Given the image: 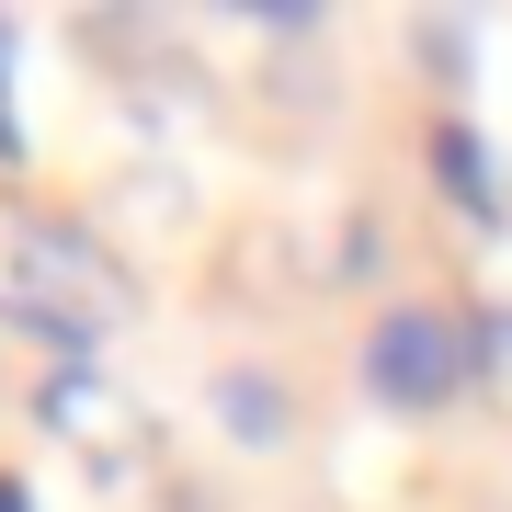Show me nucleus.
<instances>
[{"label": "nucleus", "instance_id": "f257e3e1", "mask_svg": "<svg viewBox=\"0 0 512 512\" xmlns=\"http://www.w3.org/2000/svg\"><path fill=\"white\" fill-rule=\"evenodd\" d=\"M12 319L80 353L92 330L126 319V274H114V251H103L92 228H69V217H12Z\"/></svg>", "mask_w": 512, "mask_h": 512}, {"label": "nucleus", "instance_id": "f03ea898", "mask_svg": "<svg viewBox=\"0 0 512 512\" xmlns=\"http://www.w3.org/2000/svg\"><path fill=\"white\" fill-rule=\"evenodd\" d=\"M35 421L69 444V456H92L103 478H137L148 456H160V421L137 410V387H114L103 365H80V353L57 376H35Z\"/></svg>", "mask_w": 512, "mask_h": 512}, {"label": "nucleus", "instance_id": "7ed1b4c3", "mask_svg": "<svg viewBox=\"0 0 512 512\" xmlns=\"http://www.w3.org/2000/svg\"><path fill=\"white\" fill-rule=\"evenodd\" d=\"M365 376H376V399H399V410H444V399L478 376V330H467L456 308H433V296H410V308L376 319Z\"/></svg>", "mask_w": 512, "mask_h": 512}, {"label": "nucleus", "instance_id": "20e7f679", "mask_svg": "<svg viewBox=\"0 0 512 512\" xmlns=\"http://www.w3.org/2000/svg\"><path fill=\"white\" fill-rule=\"evenodd\" d=\"M433 171H444V183H456V205H467L478 228H490L501 205H512L501 160H490V148H478V126H467V114H444V126H433Z\"/></svg>", "mask_w": 512, "mask_h": 512}, {"label": "nucleus", "instance_id": "39448f33", "mask_svg": "<svg viewBox=\"0 0 512 512\" xmlns=\"http://www.w3.org/2000/svg\"><path fill=\"white\" fill-rule=\"evenodd\" d=\"M217 421H228L239 444H285V433H296V399H285L262 365H228V376H217Z\"/></svg>", "mask_w": 512, "mask_h": 512}, {"label": "nucleus", "instance_id": "423d86ee", "mask_svg": "<svg viewBox=\"0 0 512 512\" xmlns=\"http://www.w3.org/2000/svg\"><path fill=\"white\" fill-rule=\"evenodd\" d=\"M23 148V114H12V23H0V160Z\"/></svg>", "mask_w": 512, "mask_h": 512}, {"label": "nucleus", "instance_id": "0eeeda50", "mask_svg": "<svg viewBox=\"0 0 512 512\" xmlns=\"http://www.w3.org/2000/svg\"><path fill=\"white\" fill-rule=\"evenodd\" d=\"M0 512H35V501H23V478H0Z\"/></svg>", "mask_w": 512, "mask_h": 512}]
</instances>
